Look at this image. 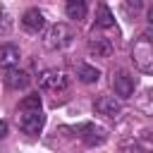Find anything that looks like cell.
Instances as JSON below:
<instances>
[{
	"label": "cell",
	"instance_id": "6da1fadb",
	"mask_svg": "<svg viewBox=\"0 0 153 153\" xmlns=\"http://www.w3.org/2000/svg\"><path fill=\"white\" fill-rule=\"evenodd\" d=\"M131 60L134 65L146 72V74H153V36L151 33H141L131 48Z\"/></svg>",
	"mask_w": 153,
	"mask_h": 153
},
{
	"label": "cell",
	"instance_id": "ffe728a7",
	"mask_svg": "<svg viewBox=\"0 0 153 153\" xmlns=\"http://www.w3.org/2000/svg\"><path fill=\"white\" fill-rule=\"evenodd\" d=\"M148 24H151V26H153V7H151V10H148Z\"/></svg>",
	"mask_w": 153,
	"mask_h": 153
},
{
	"label": "cell",
	"instance_id": "277c9868",
	"mask_svg": "<svg viewBox=\"0 0 153 153\" xmlns=\"http://www.w3.org/2000/svg\"><path fill=\"white\" fill-rule=\"evenodd\" d=\"M110 84H112V88H115V96H120V98H131V96H134L136 79H134L127 69H115Z\"/></svg>",
	"mask_w": 153,
	"mask_h": 153
},
{
	"label": "cell",
	"instance_id": "9a60e30c",
	"mask_svg": "<svg viewBox=\"0 0 153 153\" xmlns=\"http://www.w3.org/2000/svg\"><path fill=\"white\" fill-rule=\"evenodd\" d=\"M19 110H41V96L38 93H29L19 103Z\"/></svg>",
	"mask_w": 153,
	"mask_h": 153
},
{
	"label": "cell",
	"instance_id": "8992f818",
	"mask_svg": "<svg viewBox=\"0 0 153 153\" xmlns=\"http://www.w3.org/2000/svg\"><path fill=\"white\" fill-rule=\"evenodd\" d=\"M93 110H96L98 115H103V117L115 120V117H120V112H122V103H120V98L103 93V96H98V98L93 100Z\"/></svg>",
	"mask_w": 153,
	"mask_h": 153
},
{
	"label": "cell",
	"instance_id": "8fae6325",
	"mask_svg": "<svg viewBox=\"0 0 153 153\" xmlns=\"http://www.w3.org/2000/svg\"><path fill=\"white\" fill-rule=\"evenodd\" d=\"M88 53L96 57H110L112 55V43L105 36H91L88 38Z\"/></svg>",
	"mask_w": 153,
	"mask_h": 153
},
{
	"label": "cell",
	"instance_id": "4fadbf2b",
	"mask_svg": "<svg viewBox=\"0 0 153 153\" xmlns=\"http://www.w3.org/2000/svg\"><path fill=\"white\" fill-rule=\"evenodd\" d=\"M79 81L81 84H96L100 79V72L93 67V65H79V72H76Z\"/></svg>",
	"mask_w": 153,
	"mask_h": 153
},
{
	"label": "cell",
	"instance_id": "ba28073f",
	"mask_svg": "<svg viewBox=\"0 0 153 153\" xmlns=\"http://www.w3.org/2000/svg\"><path fill=\"white\" fill-rule=\"evenodd\" d=\"M5 84H7V88L19 91V88H26V86L31 84V76H29L26 72L12 67V69H5Z\"/></svg>",
	"mask_w": 153,
	"mask_h": 153
},
{
	"label": "cell",
	"instance_id": "5b68a950",
	"mask_svg": "<svg viewBox=\"0 0 153 153\" xmlns=\"http://www.w3.org/2000/svg\"><path fill=\"white\" fill-rule=\"evenodd\" d=\"M22 115H17V124L24 134H38L45 124V115L41 110H19Z\"/></svg>",
	"mask_w": 153,
	"mask_h": 153
},
{
	"label": "cell",
	"instance_id": "2e32d148",
	"mask_svg": "<svg viewBox=\"0 0 153 153\" xmlns=\"http://www.w3.org/2000/svg\"><path fill=\"white\" fill-rule=\"evenodd\" d=\"M12 31V17L7 10H0V36H10Z\"/></svg>",
	"mask_w": 153,
	"mask_h": 153
},
{
	"label": "cell",
	"instance_id": "9c48e42d",
	"mask_svg": "<svg viewBox=\"0 0 153 153\" xmlns=\"http://www.w3.org/2000/svg\"><path fill=\"white\" fill-rule=\"evenodd\" d=\"M79 131H84V134H81V141H84L86 146H100V143L108 139L105 129H103V127H96V124H84V127H79Z\"/></svg>",
	"mask_w": 153,
	"mask_h": 153
},
{
	"label": "cell",
	"instance_id": "5bb4252c",
	"mask_svg": "<svg viewBox=\"0 0 153 153\" xmlns=\"http://www.w3.org/2000/svg\"><path fill=\"white\" fill-rule=\"evenodd\" d=\"M96 26H100V29H110V26H115V17H112V12L108 10V5H100V7H98Z\"/></svg>",
	"mask_w": 153,
	"mask_h": 153
},
{
	"label": "cell",
	"instance_id": "52a82bcc",
	"mask_svg": "<svg viewBox=\"0 0 153 153\" xmlns=\"http://www.w3.org/2000/svg\"><path fill=\"white\" fill-rule=\"evenodd\" d=\"M22 26H24V31H29V33H38V31H43V26H45V17H43V12L36 10V7L26 10L24 17H22Z\"/></svg>",
	"mask_w": 153,
	"mask_h": 153
},
{
	"label": "cell",
	"instance_id": "d6986e66",
	"mask_svg": "<svg viewBox=\"0 0 153 153\" xmlns=\"http://www.w3.org/2000/svg\"><path fill=\"white\" fill-rule=\"evenodd\" d=\"M5 136H7V122H5V120H0V141H2Z\"/></svg>",
	"mask_w": 153,
	"mask_h": 153
},
{
	"label": "cell",
	"instance_id": "ac0fdd59",
	"mask_svg": "<svg viewBox=\"0 0 153 153\" xmlns=\"http://www.w3.org/2000/svg\"><path fill=\"white\" fill-rule=\"evenodd\" d=\"M120 153H141V148H139V146H136V143H124V146H122V151H120Z\"/></svg>",
	"mask_w": 153,
	"mask_h": 153
},
{
	"label": "cell",
	"instance_id": "7c38bea8",
	"mask_svg": "<svg viewBox=\"0 0 153 153\" xmlns=\"http://www.w3.org/2000/svg\"><path fill=\"white\" fill-rule=\"evenodd\" d=\"M65 10H67L69 19L81 22V19H86V12H88V0H65Z\"/></svg>",
	"mask_w": 153,
	"mask_h": 153
},
{
	"label": "cell",
	"instance_id": "e0dca14e",
	"mask_svg": "<svg viewBox=\"0 0 153 153\" xmlns=\"http://www.w3.org/2000/svg\"><path fill=\"white\" fill-rule=\"evenodd\" d=\"M122 5H124V12H127V17H131V19H134V17L141 12V7H143V0H124Z\"/></svg>",
	"mask_w": 153,
	"mask_h": 153
},
{
	"label": "cell",
	"instance_id": "30bf717a",
	"mask_svg": "<svg viewBox=\"0 0 153 153\" xmlns=\"http://www.w3.org/2000/svg\"><path fill=\"white\" fill-rule=\"evenodd\" d=\"M19 48L14 43H5L0 48V67L2 69H12V67H19Z\"/></svg>",
	"mask_w": 153,
	"mask_h": 153
},
{
	"label": "cell",
	"instance_id": "44dd1931",
	"mask_svg": "<svg viewBox=\"0 0 153 153\" xmlns=\"http://www.w3.org/2000/svg\"><path fill=\"white\" fill-rule=\"evenodd\" d=\"M148 153H153V151H148Z\"/></svg>",
	"mask_w": 153,
	"mask_h": 153
},
{
	"label": "cell",
	"instance_id": "3957f363",
	"mask_svg": "<svg viewBox=\"0 0 153 153\" xmlns=\"http://www.w3.org/2000/svg\"><path fill=\"white\" fill-rule=\"evenodd\" d=\"M38 86L43 91H53V93H65L69 86V76L60 69H43L38 74Z\"/></svg>",
	"mask_w": 153,
	"mask_h": 153
},
{
	"label": "cell",
	"instance_id": "7a4b0ae2",
	"mask_svg": "<svg viewBox=\"0 0 153 153\" xmlns=\"http://www.w3.org/2000/svg\"><path fill=\"white\" fill-rule=\"evenodd\" d=\"M72 41H74V31H72V26L65 24V22L53 24V26L45 31V36H43V45H45L48 50H62V48H67Z\"/></svg>",
	"mask_w": 153,
	"mask_h": 153
}]
</instances>
